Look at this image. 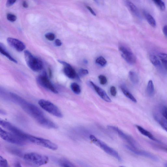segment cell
<instances>
[{
    "label": "cell",
    "mask_w": 167,
    "mask_h": 167,
    "mask_svg": "<svg viewBox=\"0 0 167 167\" xmlns=\"http://www.w3.org/2000/svg\"><path fill=\"white\" fill-rule=\"evenodd\" d=\"M7 42L11 47L18 52L23 51L26 48L25 44L17 39L8 38L7 39Z\"/></svg>",
    "instance_id": "obj_14"
},
{
    "label": "cell",
    "mask_w": 167,
    "mask_h": 167,
    "mask_svg": "<svg viewBox=\"0 0 167 167\" xmlns=\"http://www.w3.org/2000/svg\"><path fill=\"white\" fill-rule=\"evenodd\" d=\"M30 142L53 151L57 150L58 148L57 145L51 141L34 136H32Z\"/></svg>",
    "instance_id": "obj_9"
},
{
    "label": "cell",
    "mask_w": 167,
    "mask_h": 167,
    "mask_svg": "<svg viewBox=\"0 0 167 167\" xmlns=\"http://www.w3.org/2000/svg\"><path fill=\"white\" fill-rule=\"evenodd\" d=\"M159 124L164 130L167 132V120L164 119H161L159 121Z\"/></svg>",
    "instance_id": "obj_31"
},
{
    "label": "cell",
    "mask_w": 167,
    "mask_h": 167,
    "mask_svg": "<svg viewBox=\"0 0 167 167\" xmlns=\"http://www.w3.org/2000/svg\"><path fill=\"white\" fill-rule=\"evenodd\" d=\"M146 90L147 93L149 96H152L153 95L154 92V88L152 80H150L148 82Z\"/></svg>",
    "instance_id": "obj_21"
},
{
    "label": "cell",
    "mask_w": 167,
    "mask_h": 167,
    "mask_svg": "<svg viewBox=\"0 0 167 167\" xmlns=\"http://www.w3.org/2000/svg\"><path fill=\"white\" fill-rule=\"evenodd\" d=\"M99 79L100 83L102 85H104L106 84L107 82V79L106 77L102 75L99 76Z\"/></svg>",
    "instance_id": "obj_32"
},
{
    "label": "cell",
    "mask_w": 167,
    "mask_h": 167,
    "mask_svg": "<svg viewBox=\"0 0 167 167\" xmlns=\"http://www.w3.org/2000/svg\"><path fill=\"white\" fill-rule=\"evenodd\" d=\"M144 14L145 17L148 23L153 27H155L156 26V22L152 15L146 11H144Z\"/></svg>",
    "instance_id": "obj_18"
},
{
    "label": "cell",
    "mask_w": 167,
    "mask_h": 167,
    "mask_svg": "<svg viewBox=\"0 0 167 167\" xmlns=\"http://www.w3.org/2000/svg\"><path fill=\"white\" fill-rule=\"evenodd\" d=\"M0 52H1L2 54L5 55V56L6 57L10 60L12 61V62L15 63H18L17 61L11 56L10 53L7 51V49H6L2 43H0Z\"/></svg>",
    "instance_id": "obj_17"
},
{
    "label": "cell",
    "mask_w": 167,
    "mask_h": 167,
    "mask_svg": "<svg viewBox=\"0 0 167 167\" xmlns=\"http://www.w3.org/2000/svg\"><path fill=\"white\" fill-rule=\"evenodd\" d=\"M16 2V1H8L6 2V6L7 7H10L14 5Z\"/></svg>",
    "instance_id": "obj_38"
},
{
    "label": "cell",
    "mask_w": 167,
    "mask_h": 167,
    "mask_svg": "<svg viewBox=\"0 0 167 167\" xmlns=\"http://www.w3.org/2000/svg\"><path fill=\"white\" fill-rule=\"evenodd\" d=\"M7 18L9 21L12 22H14L16 21L17 19L16 16L14 14H8Z\"/></svg>",
    "instance_id": "obj_34"
},
{
    "label": "cell",
    "mask_w": 167,
    "mask_h": 167,
    "mask_svg": "<svg viewBox=\"0 0 167 167\" xmlns=\"http://www.w3.org/2000/svg\"><path fill=\"white\" fill-rule=\"evenodd\" d=\"M129 75L130 80L134 84H137L138 83L139 77L135 72L132 71H130Z\"/></svg>",
    "instance_id": "obj_22"
},
{
    "label": "cell",
    "mask_w": 167,
    "mask_h": 167,
    "mask_svg": "<svg viewBox=\"0 0 167 167\" xmlns=\"http://www.w3.org/2000/svg\"><path fill=\"white\" fill-rule=\"evenodd\" d=\"M58 62L64 66V73L69 78L74 79L79 77V76L77 75L75 70L70 64L61 60H59Z\"/></svg>",
    "instance_id": "obj_13"
},
{
    "label": "cell",
    "mask_w": 167,
    "mask_h": 167,
    "mask_svg": "<svg viewBox=\"0 0 167 167\" xmlns=\"http://www.w3.org/2000/svg\"><path fill=\"white\" fill-rule=\"evenodd\" d=\"M156 5L161 10L164 11L166 8L165 3L160 0H155L153 1Z\"/></svg>",
    "instance_id": "obj_26"
},
{
    "label": "cell",
    "mask_w": 167,
    "mask_h": 167,
    "mask_svg": "<svg viewBox=\"0 0 167 167\" xmlns=\"http://www.w3.org/2000/svg\"><path fill=\"white\" fill-rule=\"evenodd\" d=\"M108 128L115 132L123 140L129 144V145L135 148H138V145L136 141L132 136L128 135L115 126H108Z\"/></svg>",
    "instance_id": "obj_10"
},
{
    "label": "cell",
    "mask_w": 167,
    "mask_h": 167,
    "mask_svg": "<svg viewBox=\"0 0 167 167\" xmlns=\"http://www.w3.org/2000/svg\"><path fill=\"white\" fill-rule=\"evenodd\" d=\"M165 167H167V162L165 164Z\"/></svg>",
    "instance_id": "obj_44"
},
{
    "label": "cell",
    "mask_w": 167,
    "mask_h": 167,
    "mask_svg": "<svg viewBox=\"0 0 167 167\" xmlns=\"http://www.w3.org/2000/svg\"><path fill=\"white\" fill-rule=\"evenodd\" d=\"M45 37L48 40L50 41H53L55 40V36L54 33H48L45 35Z\"/></svg>",
    "instance_id": "obj_33"
},
{
    "label": "cell",
    "mask_w": 167,
    "mask_h": 167,
    "mask_svg": "<svg viewBox=\"0 0 167 167\" xmlns=\"http://www.w3.org/2000/svg\"><path fill=\"white\" fill-rule=\"evenodd\" d=\"M0 167H9L7 160L2 156L0 157Z\"/></svg>",
    "instance_id": "obj_29"
},
{
    "label": "cell",
    "mask_w": 167,
    "mask_h": 167,
    "mask_svg": "<svg viewBox=\"0 0 167 167\" xmlns=\"http://www.w3.org/2000/svg\"><path fill=\"white\" fill-rule=\"evenodd\" d=\"M110 93L112 96H115L116 94V88L114 86H112L110 88Z\"/></svg>",
    "instance_id": "obj_36"
},
{
    "label": "cell",
    "mask_w": 167,
    "mask_h": 167,
    "mask_svg": "<svg viewBox=\"0 0 167 167\" xmlns=\"http://www.w3.org/2000/svg\"><path fill=\"white\" fill-rule=\"evenodd\" d=\"M163 31L164 35L167 37V25H165L164 26Z\"/></svg>",
    "instance_id": "obj_40"
},
{
    "label": "cell",
    "mask_w": 167,
    "mask_h": 167,
    "mask_svg": "<svg viewBox=\"0 0 167 167\" xmlns=\"http://www.w3.org/2000/svg\"><path fill=\"white\" fill-rule=\"evenodd\" d=\"M23 158L26 162L36 166L46 165L49 161V158L47 156L35 153L25 154Z\"/></svg>",
    "instance_id": "obj_2"
},
{
    "label": "cell",
    "mask_w": 167,
    "mask_h": 167,
    "mask_svg": "<svg viewBox=\"0 0 167 167\" xmlns=\"http://www.w3.org/2000/svg\"><path fill=\"white\" fill-rule=\"evenodd\" d=\"M14 167H23L19 162H16L14 164Z\"/></svg>",
    "instance_id": "obj_43"
},
{
    "label": "cell",
    "mask_w": 167,
    "mask_h": 167,
    "mask_svg": "<svg viewBox=\"0 0 167 167\" xmlns=\"http://www.w3.org/2000/svg\"><path fill=\"white\" fill-rule=\"evenodd\" d=\"M120 167H125L124 166H120Z\"/></svg>",
    "instance_id": "obj_45"
},
{
    "label": "cell",
    "mask_w": 167,
    "mask_h": 167,
    "mask_svg": "<svg viewBox=\"0 0 167 167\" xmlns=\"http://www.w3.org/2000/svg\"><path fill=\"white\" fill-rule=\"evenodd\" d=\"M126 3L132 12L136 16H139L138 10L136 6L131 2L126 1Z\"/></svg>",
    "instance_id": "obj_20"
},
{
    "label": "cell",
    "mask_w": 167,
    "mask_h": 167,
    "mask_svg": "<svg viewBox=\"0 0 167 167\" xmlns=\"http://www.w3.org/2000/svg\"><path fill=\"white\" fill-rule=\"evenodd\" d=\"M96 63L102 67H104L107 63V60L102 57H98L96 60Z\"/></svg>",
    "instance_id": "obj_27"
},
{
    "label": "cell",
    "mask_w": 167,
    "mask_h": 167,
    "mask_svg": "<svg viewBox=\"0 0 167 167\" xmlns=\"http://www.w3.org/2000/svg\"><path fill=\"white\" fill-rule=\"evenodd\" d=\"M55 45L57 47H60L62 45V42L59 39H57L55 40Z\"/></svg>",
    "instance_id": "obj_39"
},
{
    "label": "cell",
    "mask_w": 167,
    "mask_h": 167,
    "mask_svg": "<svg viewBox=\"0 0 167 167\" xmlns=\"http://www.w3.org/2000/svg\"><path fill=\"white\" fill-rule=\"evenodd\" d=\"M38 83L42 87L54 93H58V92L52 83L49 79L46 72H44L39 75L37 79Z\"/></svg>",
    "instance_id": "obj_8"
},
{
    "label": "cell",
    "mask_w": 167,
    "mask_h": 167,
    "mask_svg": "<svg viewBox=\"0 0 167 167\" xmlns=\"http://www.w3.org/2000/svg\"><path fill=\"white\" fill-rule=\"evenodd\" d=\"M59 164L63 167H75L69 161L66 160H62L59 161Z\"/></svg>",
    "instance_id": "obj_28"
},
{
    "label": "cell",
    "mask_w": 167,
    "mask_h": 167,
    "mask_svg": "<svg viewBox=\"0 0 167 167\" xmlns=\"http://www.w3.org/2000/svg\"><path fill=\"white\" fill-rule=\"evenodd\" d=\"M119 49L122 57L128 63L131 65L134 64L136 63V57L130 50L122 46L119 47Z\"/></svg>",
    "instance_id": "obj_11"
},
{
    "label": "cell",
    "mask_w": 167,
    "mask_h": 167,
    "mask_svg": "<svg viewBox=\"0 0 167 167\" xmlns=\"http://www.w3.org/2000/svg\"><path fill=\"white\" fill-rule=\"evenodd\" d=\"M125 147L129 151L135 154L148 158L154 161H158L159 160L157 157L151 153L132 147L129 145H126Z\"/></svg>",
    "instance_id": "obj_12"
},
{
    "label": "cell",
    "mask_w": 167,
    "mask_h": 167,
    "mask_svg": "<svg viewBox=\"0 0 167 167\" xmlns=\"http://www.w3.org/2000/svg\"><path fill=\"white\" fill-rule=\"evenodd\" d=\"M90 139L93 143L101 149L105 153L111 156L119 161H121V158L118 152L113 148L109 146L106 144L99 140L93 135H91L90 136Z\"/></svg>",
    "instance_id": "obj_4"
},
{
    "label": "cell",
    "mask_w": 167,
    "mask_h": 167,
    "mask_svg": "<svg viewBox=\"0 0 167 167\" xmlns=\"http://www.w3.org/2000/svg\"><path fill=\"white\" fill-rule=\"evenodd\" d=\"M149 58L151 63L154 66L158 67L160 65V61L158 58L155 55H150Z\"/></svg>",
    "instance_id": "obj_23"
},
{
    "label": "cell",
    "mask_w": 167,
    "mask_h": 167,
    "mask_svg": "<svg viewBox=\"0 0 167 167\" xmlns=\"http://www.w3.org/2000/svg\"><path fill=\"white\" fill-rule=\"evenodd\" d=\"M158 56L164 67L167 71V54L160 53L159 54Z\"/></svg>",
    "instance_id": "obj_25"
},
{
    "label": "cell",
    "mask_w": 167,
    "mask_h": 167,
    "mask_svg": "<svg viewBox=\"0 0 167 167\" xmlns=\"http://www.w3.org/2000/svg\"><path fill=\"white\" fill-rule=\"evenodd\" d=\"M136 127L138 131L140 132L142 135L148 137L152 141L157 142L158 143H160V141L157 140L156 138H155L151 132L145 129H144V128L141 126L136 125Z\"/></svg>",
    "instance_id": "obj_16"
},
{
    "label": "cell",
    "mask_w": 167,
    "mask_h": 167,
    "mask_svg": "<svg viewBox=\"0 0 167 167\" xmlns=\"http://www.w3.org/2000/svg\"><path fill=\"white\" fill-rule=\"evenodd\" d=\"M24 56L27 66L31 70L38 72L42 69L43 64L41 59L34 56L27 51H24Z\"/></svg>",
    "instance_id": "obj_3"
},
{
    "label": "cell",
    "mask_w": 167,
    "mask_h": 167,
    "mask_svg": "<svg viewBox=\"0 0 167 167\" xmlns=\"http://www.w3.org/2000/svg\"><path fill=\"white\" fill-rule=\"evenodd\" d=\"M88 74V70L84 69H81L79 72L80 76H84L87 75Z\"/></svg>",
    "instance_id": "obj_35"
},
{
    "label": "cell",
    "mask_w": 167,
    "mask_h": 167,
    "mask_svg": "<svg viewBox=\"0 0 167 167\" xmlns=\"http://www.w3.org/2000/svg\"><path fill=\"white\" fill-rule=\"evenodd\" d=\"M0 124L4 128L6 129L26 141H28L30 135L27 134L7 121L1 120Z\"/></svg>",
    "instance_id": "obj_7"
},
{
    "label": "cell",
    "mask_w": 167,
    "mask_h": 167,
    "mask_svg": "<svg viewBox=\"0 0 167 167\" xmlns=\"http://www.w3.org/2000/svg\"><path fill=\"white\" fill-rule=\"evenodd\" d=\"M162 114L165 118L167 120V107H165L163 108Z\"/></svg>",
    "instance_id": "obj_37"
},
{
    "label": "cell",
    "mask_w": 167,
    "mask_h": 167,
    "mask_svg": "<svg viewBox=\"0 0 167 167\" xmlns=\"http://www.w3.org/2000/svg\"><path fill=\"white\" fill-rule=\"evenodd\" d=\"M0 136L4 141L16 145L23 146L25 145L26 142L14 133L6 131L1 128Z\"/></svg>",
    "instance_id": "obj_6"
},
{
    "label": "cell",
    "mask_w": 167,
    "mask_h": 167,
    "mask_svg": "<svg viewBox=\"0 0 167 167\" xmlns=\"http://www.w3.org/2000/svg\"><path fill=\"white\" fill-rule=\"evenodd\" d=\"M38 104L42 108L49 113L59 118L63 117V115L60 110L51 102L41 99L39 101Z\"/></svg>",
    "instance_id": "obj_5"
},
{
    "label": "cell",
    "mask_w": 167,
    "mask_h": 167,
    "mask_svg": "<svg viewBox=\"0 0 167 167\" xmlns=\"http://www.w3.org/2000/svg\"><path fill=\"white\" fill-rule=\"evenodd\" d=\"M120 88L122 92L127 97L130 99L133 102H137L136 99L132 95L130 92L127 90V88H126L125 86L122 85L121 86Z\"/></svg>",
    "instance_id": "obj_19"
},
{
    "label": "cell",
    "mask_w": 167,
    "mask_h": 167,
    "mask_svg": "<svg viewBox=\"0 0 167 167\" xmlns=\"http://www.w3.org/2000/svg\"><path fill=\"white\" fill-rule=\"evenodd\" d=\"M87 8L90 11L91 13L94 15L96 16V14L94 12V10L92 9L90 7L87 6Z\"/></svg>",
    "instance_id": "obj_41"
},
{
    "label": "cell",
    "mask_w": 167,
    "mask_h": 167,
    "mask_svg": "<svg viewBox=\"0 0 167 167\" xmlns=\"http://www.w3.org/2000/svg\"><path fill=\"white\" fill-rule=\"evenodd\" d=\"M153 146L157 149L167 152V145H166L162 144H155Z\"/></svg>",
    "instance_id": "obj_30"
},
{
    "label": "cell",
    "mask_w": 167,
    "mask_h": 167,
    "mask_svg": "<svg viewBox=\"0 0 167 167\" xmlns=\"http://www.w3.org/2000/svg\"><path fill=\"white\" fill-rule=\"evenodd\" d=\"M9 100L18 104L27 114L42 126L48 129H56L57 126L47 118L42 111L36 105L27 102L15 94L9 93Z\"/></svg>",
    "instance_id": "obj_1"
},
{
    "label": "cell",
    "mask_w": 167,
    "mask_h": 167,
    "mask_svg": "<svg viewBox=\"0 0 167 167\" xmlns=\"http://www.w3.org/2000/svg\"><path fill=\"white\" fill-rule=\"evenodd\" d=\"M71 88L73 92L76 94H79L81 92L79 85L76 83H72L71 85Z\"/></svg>",
    "instance_id": "obj_24"
},
{
    "label": "cell",
    "mask_w": 167,
    "mask_h": 167,
    "mask_svg": "<svg viewBox=\"0 0 167 167\" xmlns=\"http://www.w3.org/2000/svg\"><path fill=\"white\" fill-rule=\"evenodd\" d=\"M89 83L98 94V95L104 101L108 103L111 102V99L108 95L106 92L103 89L95 84L92 82L90 81Z\"/></svg>",
    "instance_id": "obj_15"
},
{
    "label": "cell",
    "mask_w": 167,
    "mask_h": 167,
    "mask_svg": "<svg viewBox=\"0 0 167 167\" xmlns=\"http://www.w3.org/2000/svg\"><path fill=\"white\" fill-rule=\"evenodd\" d=\"M22 5H23V7L25 8H27L28 7V5L27 2L25 1L23 2Z\"/></svg>",
    "instance_id": "obj_42"
}]
</instances>
